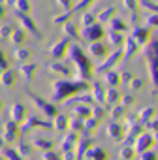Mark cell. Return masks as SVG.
I'll return each instance as SVG.
<instances>
[{"mask_svg": "<svg viewBox=\"0 0 158 160\" xmlns=\"http://www.w3.org/2000/svg\"><path fill=\"white\" fill-rule=\"evenodd\" d=\"M152 115H154V108H145V109H141V111H139V119H141V121H145V122H147V121H151V119H152Z\"/></svg>", "mask_w": 158, "mask_h": 160, "instance_id": "6", "label": "cell"}, {"mask_svg": "<svg viewBox=\"0 0 158 160\" xmlns=\"http://www.w3.org/2000/svg\"><path fill=\"white\" fill-rule=\"evenodd\" d=\"M107 134H109L113 139H121V138H122V126H121L117 121H113V122H109V126H107Z\"/></svg>", "mask_w": 158, "mask_h": 160, "instance_id": "2", "label": "cell"}, {"mask_svg": "<svg viewBox=\"0 0 158 160\" xmlns=\"http://www.w3.org/2000/svg\"><path fill=\"white\" fill-rule=\"evenodd\" d=\"M139 160H158V156H156V152H152V151H143L141 156H139Z\"/></svg>", "mask_w": 158, "mask_h": 160, "instance_id": "9", "label": "cell"}, {"mask_svg": "<svg viewBox=\"0 0 158 160\" xmlns=\"http://www.w3.org/2000/svg\"><path fill=\"white\" fill-rule=\"evenodd\" d=\"M119 100H121V92H119L115 87H109L107 92H106V102H107V104H117Z\"/></svg>", "mask_w": 158, "mask_h": 160, "instance_id": "4", "label": "cell"}, {"mask_svg": "<svg viewBox=\"0 0 158 160\" xmlns=\"http://www.w3.org/2000/svg\"><path fill=\"white\" fill-rule=\"evenodd\" d=\"M94 89H96V91H94V92H96V98L102 102V100H104V91H102V87H100V85H94Z\"/></svg>", "mask_w": 158, "mask_h": 160, "instance_id": "11", "label": "cell"}, {"mask_svg": "<svg viewBox=\"0 0 158 160\" xmlns=\"http://www.w3.org/2000/svg\"><path fill=\"white\" fill-rule=\"evenodd\" d=\"M134 152H136L134 147H124V149L121 151V158H122V160H132V158H134Z\"/></svg>", "mask_w": 158, "mask_h": 160, "instance_id": "7", "label": "cell"}, {"mask_svg": "<svg viewBox=\"0 0 158 160\" xmlns=\"http://www.w3.org/2000/svg\"><path fill=\"white\" fill-rule=\"evenodd\" d=\"M152 134H156V139H158V132H152Z\"/></svg>", "mask_w": 158, "mask_h": 160, "instance_id": "15", "label": "cell"}, {"mask_svg": "<svg viewBox=\"0 0 158 160\" xmlns=\"http://www.w3.org/2000/svg\"><path fill=\"white\" fill-rule=\"evenodd\" d=\"M121 57H122V53H121V51H117V53H113V55L109 57V60H107V62H104V64H102V66L98 68V72H104V70H107V68H111V66H115V64L119 62V58H121Z\"/></svg>", "mask_w": 158, "mask_h": 160, "instance_id": "3", "label": "cell"}, {"mask_svg": "<svg viewBox=\"0 0 158 160\" xmlns=\"http://www.w3.org/2000/svg\"><path fill=\"white\" fill-rule=\"evenodd\" d=\"M89 154H91L92 160H106V152H104L102 149H92Z\"/></svg>", "mask_w": 158, "mask_h": 160, "instance_id": "8", "label": "cell"}, {"mask_svg": "<svg viewBox=\"0 0 158 160\" xmlns=\"http://www.w3.org/2000/svg\"><path fill=\"white\" fill-rule=\"evenodd\" d=\"M149 122V128L152 132H158V119H152V121H147Z\"/></svg>", "mask_w": 158, "mask_h": 160, "instance_id": "12", "label": "cell"}, {"mask_svg": "<svg viewBox=\"0 0 158 160\" xmlns=\"http://www.w3.org/2000/svg\"><path fill=\"white\" fill-rule=\"evenodd\" d=\"M106 83H107V87H117L121 83V75L117 72H107L106 73Z\"/></svg>", "mask_w": 158, "mask_h": 160, "instance_id": "5", "label": "cell"}, {"mask_svg": "<svg viewBox=\"0 0 158 160\" xmlns=\"http://www.w3.org/2000/svg\"><path fill=\"white\" fill-rule=\"evenodd\" d=\"M132 100H134L132 96H122V98H121V102H122L124 106H128V104H132Z\"/></svg>", "mask_w": 158, "mask_h": 160, "instance_id": "14", "label": "cell"}, {"mask_svg": "<svg viewBox=\"0 0 158 160\" xmlns=\"http://www.w3.org/2000/svg\"><path fill=\"white\" fill-rule=\"evenodd\" d=\"M141 85H143V81H141V79H132V83H130V87H132L134 91H136V89H139Z\"/></svg>", "mask_w": 158, "mask_h": 160, "instance_id": "13", "label": "cell"}, {"mask_svg": "<svg viewBox=\"0 0 158 160\" xmlns=\"http://www.w3.org/2000/svg\"><path fill=\"white\" fill-rule=\"evenodd\" d=\"M152 143H154V134H151V132H143V134L137 136V139H136V147H134V149L139 151V152H143V151L151 149Z\"/></svg>", "mask_w": 158, "mask_h": 160, "instance_id": "1", "label": "cell"}, {"mask_svg": "<svg viewBox=\"0 0 158 160\" xmlns=\"http://www.w3.org/2000/svg\"><path fill=\"white\" fill-rule=\"evenodd\" d=\"M122 113H124V109H122V104H121V106H117V108L111 111V119H119Z\"/></svg>", "mask_w": 158, "mask_h": 160, "instance_id": "10", "label": "cell"}]
</instances>
